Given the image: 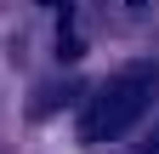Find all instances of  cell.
Instances as JSON below:
<instances>
[{
	"label": "cell",
	"instance_id": "obj_1",
	"mask_svg": "<svg viewBox=\"0 0 159 154\" xmlns=\"http://www.w3.org/2000/svg\"><path fill=\"white\" fill-rule=\"evenodd\" d=\"M159 97V63H136L119 69L114 80L91 91V103L80 108V143H114L119 131H131L142 120V108Z\"/></svg>",
	"mask_w": 159,
	"mask_h": 154
},
{
	"label": "cell",
	"instance_id": "obj_2",
	"mask_svg": "<svg viewBox=\"0 0 159 154\" xmlns=\"http://www.w3.org/2000/svg\"><path fill=\"white\" fill-rule=\"evenodd\" d=\"M68 91H74V86H57V91H40V103H34L29 114L40 120V114H46V108H63V103H68Z\"/></svg>",
	"mask_w": 159,
	"mask_h": 154
},
{
	"label": "cell",
	"instance_id": "obj_3",
	"mask_svg": "<svg viewBox=\"0 0 159 154\" xmlns=\"http://www.w3.org/2000/svg\"><path fill=\"white\" fill-rule=\"evenodd\" d=\"M40 6H51V12H68V0H40Z\"/></svg>",
	"mask_w": 159,
	"mask_h": 154
},
{
	"label": "cell",
	"instance_id": "obj_4",
	"mask_svg": "<svg viewBox=\"0 0 159 154\" xmlns=\"http://www.w3.org/2000/svg\"><path fill=\"white\" fill-rule=\"evenodd\" d=\"M148 6H153V0H131V12H148Z\"/></svg>",
	"mask_w": 159,
	"mask_h": 154
},
{
	"label": "cell",
	"instance_id": "obj_5",
	"mask_svg": "<svg viewBox=\"0 0 159 154\" xmlns=\"http://www.w3.org/2000/svg\"><path fill=\"white\" fill-rule=\"evenodd\" d=\"M148 154H159V131H153V143H148Z\"/></svg>",
	"mask_w": 159,
	"mask_h": 154
}]
</instances>
